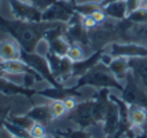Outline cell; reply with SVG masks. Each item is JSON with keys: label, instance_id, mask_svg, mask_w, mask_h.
Listing matches in <instances>:
<instances>
[{"label": "cell", "instance_id": "6da1fadb", "mask_svg": "<svg viewBox=\"0 0 147 138\" xmlns=\"http://www.w3.org/2000/svg\"><path fill=\"white\" fill-rule=\"evenodd\" d=\"M62 22H28L21 20H6L0 17V28L4 29L8 35H11L17 43H18L22 51L33 53L36 51L37 44L44 39L45 33L50 29L58 27Z\"/></svg>", "mask_w": 147, "mask_h": 138}, {"label": "cell", "instance_id": "7a4b0ae2", "mask_svg": "<svg viewBox=\"0 0 147 138\" xmlns=\"http://www.w3.org/2000/svg\"><path fill=\"white\" fill-rule=\"evenodd\" d=\"M84 86H91L95 88H117L120 92H122L124 86L120 83V80H117L114 77V75L110 72L109 66L103 65V64H96L92 69H90L88 72L80 76L77 79V83L74 87V90H78L80 87Z\"/></svg>", "mask_w": 147, "mask_h": 138}, {"label": "cell", "instance_id": "3957f363", "mask_svg": "<svg viewBox=\"0 0 147 138\" xmlns=\"http://www.w3.org/2000/svg\"><path fill=\"white\" fill-rule=\"evenodd\" d=\"M21 59L25 61L28 65L33 68L36 72L43 77L44 82H47L50 86L52 87H57V88H65V86L62 83H59L54 73H52L51 68H50V64H48V59L45 58V55H41V54L36 53H26V51H22V55H21Z\"/></svg>", "mask_w": 147, "mask_h": 138}, {"label": "cell", "instance_id": "277c9868", "mask_svg": "<svg viewBox=\"0 0 147 138\" xmlns=\"http://www.w3.org/2000/svg\"><path fill=\"white\" fill-rule=\"evenodd\" d=\"M74 8H73V0L70 1H62L57 0L54 4L47 7L41 13V21L44 22H62V24H69L71 17L74 15Z\"/></svg>", "mask_w": 147, "mask_h": 138}, {"label": "cell", "instance_id": "5b68a950", "mask_svg": "<svg viewBox=\"0 0 147 138\" xmlns=\"http://www.w3.org/2000/svg\"><path fill=\"white\" fill-rule=\"evenodd\" d=\"M107 53L115 58V57H125V58H146L147 57V46L140 43H118L113 41L109 46L105 47Z\"/></svg>", "mask_w": 147, "mask_h": 138}, {"label": "cell", "instance_id": "8992f818", "mask_svg": "<svg viewBox=\"0 0 147 138\" xmlns=\"http://www.w3.org/2000/svg\"><path fill=\"white\" fill-rule=\"evenodd\" d=\"M14 18L28 22H40L41 21V10L33 3L26 0H7Z\"/></svg>", "mask_w": 147, "mask_h": 138}, {"label": "cell", "instance_id": "52a82bcc", "mask_svg": "<svg viewBox=\"0 0 147 138\" xmlns=\"http://www.w3.org/2000/svg\"><path fill=\"white\" fill-rule=\"evenodd\" d=\"M94 98L83 101L81 104H77V106L71 112H69V118L74 124L78 126V128H88L91 126H95L96 122L94 119Z\"/></svg>", "mask_w": 147, "mask_h": 138}, {"label": "cell", "instance_id": "ba28073f", "mask_svg": "<svg viewBox=\"0 0 147 138\" xmlns=\"http://www.w3.org/2000/svg\"><path fill=\"white\" fill-rule=\"evenodd\" d=\"M0 72H3L4 75H33L38 82L43 80V77L22 59L1 61L0 62Z\"/></svg>", "mask_w": 147, "mask_h": 138}, {"label": "cell", "instance_id": "9c48e42d", "mask_svg": "<svg viewBox=\"0 0 147 138\" xmlns=\"http://www.w3.org/2000/svg\"><path fill=\"white\" fill-rule=\"evenodd\" d=\"M121 123V118H120V111L118 106L110 99L109 105H107V112L103 120V137L105 138H111L114 135Z\"/></svg>", "mask_w": 147, "mask_h": 138}, {"label": "cell", "instance_id": "30bf717a", "mask_svg": "<svg viewBox=\"0 0 147 138\" xmlns=\"http://www.w3.org/2000/svg\"><path fill=\"white\" fill-rule=\"evenodd\" d=\"M103 50H98V51H94L92 55L87 57V58L81 59L78 62H73V69H71V77H80L85 73L88 72L90 69H92L96 64H99L100 61V57H102Z\"/></svg>", "mask_w": 147, "mask_h": 138}, {"label": "cell", "instance_id": "8fae6325", "mask_svg": "<svg viewBox=\"0 0 147 138\" xmlns=\"http://www.w3.org/2000/svg\"><path fill=\"white\" fill-rule=\"evenodd\" d=\"M21 55H22V48L14 39L0 41V62L11 61V59H21Z\"/></svg>", "mask_w": 147, "mask_h": 138}, {"label": "cell", "instance_id": "7c38bea8", "mask_svg": "<svg viewBox=\"0 0 147 138\" xmlns=\"http://www.w3.org/2000/svg\"><path fill=\"white\" fill-rule=\"evenodd\" d=\"M129 66L138 83L147 90V57L146 58H129Z\"/></svg>", "mask_w": 147, "mask_h": 138}, {"label": "cell", "instance_id": "4fadbf2b", "mask_svg": "<svg viewBox=\"0 0 147 138\" xmlns=\"http://www.w3.org/2000/svg\"><path fill=\"white\" fill-rule=\"evenodd\" d=\"M103 11L110 20L115 21H122L127 18V1L125 0H118V1H113L106 6H103Z\"/></svg>", "mask_w": 147, "mask_h": 138}, {"label": "cell", "instance_id": "5bb4252c", "mask_svg": "<svg viewBox=\"0 0 147 138\" xmlns=\"http://www.w3.org/2000/svg\"><path fill=\"white\" fill-rule=\"evenodd\" d=\"M110 72L114 75V77L117 80H125L128 71L131 69L129 66V58L125 57H115L111 59V62L109 64Z\"/></svg>", "mask_w": 147, "mask_h": 138}, {"label": "cell", "instance_id": "9a60e30c", "mask_svg": "<svg viewBox=\"0 0 147 138\" xmlns=\"http://www.w3.org/2000/svg\"><path fill=\"white\" fill-rule=\"evenodd\" d=\"M26 116H29V118L33 119L37 123H41L43 126L50 124L52 120H54V118H52V115H51V111H50V105L33 106L32 109L26 113Z\"/></svg>", "mask_w": 147, "mask_h": 138}, {"label": "cell", "instance_id": "2e32d148", "mask_svg": "<svg viewBox=\"0 0 147 138\" xmlns=\"http://www.w3.org/2000/svg\"><path fill=\"white\" fill-rule=\"evenodd\" d=\"M128 120L131 126H143L147 123V109L140 105H129Z\"/></svg>", "mask_w": 147, "mask_h": 138}, {"label": "cell", "instance_id": "e0dca14e", "mask_svg": "<svg viewBox=\"0 0 147 138\" xmlns=\"http://www.w3.org/2000/svg\"><path fill=\"white\" fill-rule=\"evenodd\" d=\"M73 8L74 11L80 15H91L98 10H103V4L100 1H84V3H74L73 1Z\"/></svg>", "mask_w": 147, "mask_h": 138}, {"label": "cell", "instance_id": "ac0fdd59", "mask_svg": "<svg viewBox=\"0 0 147 138\" xmlns=\"http://www.w3.org/2000/svg\"><path fill=\"white\" fill-rule=\"evenodd\" d=\"M3 126H4V130H6L11 137L14 138H30L29 137V133L24 130L22 127H19V126L14 124L13 122H10V120H7L4 119L3 120Z\"/></svg>", "mask_w": 147, "mask_h": 138}, {"label": "cell", "instance_id": "d6986e66", "mask_svg": "<svg viewBox=\"0 0 147 138\" xmlns=\"http://www.w3.org/2000/svg\"><path fill=\"white\" fill-rule=\"evenodd\" d=\"M55 133L65 138H92L84 128H77V130H74V128H65V130H57Z\"/></svg>", "mask_w": 147, "mask_h": 138}, {"label": "cell", "instance_id": "ffe728a7", "mask_svg": "<svg viewBox=\"0 0 147 138\" xmlns=\"http://www.w3.org/2000/svg\"><path fill=\"white\" fill-rule=\"evenodd\" d=\"M7 120H10V122H13L14 124L19 126V127H22L24 130H26V131H29L30 128H32V126L36 123L33 119H30L29 116H15V115H13V116H8V119Z\"/></svg>", "mask_w": 147, "mask_h": 138}, {"label": "cell", "instance_id": "44dd1931", "mask_svg": "<svg viewBox=\"0 0 147 138\" xmlns=\"http://www.w3.org/2000/svg\"><path fill=\"white\" fill-rule=\"evenodd\" d=\"M50 111H51V115H52V118H54V120L62 118V116H65L67 113V109H66V106H65L62 99L52 101L51 104H50Z\"/></svg>", "mask_w": 147, "mask_h": 138}, {"label": "cell", "instance_id": "7402d4cb", "mask_svg": "<svg viewBox=\"0 0 147 138\" xmlns=\"http://www.w3.org/2000/svg\"><path fill=\"white\" fill-rule=\"evenodd\" d=\"M67 57L73 61V62H78L84 59V48L80 44H71L69 47V51H67Z\"/></svg>", "mask_w": 147, "mask_h": 138}, {"label": "cell", "instance_id": "603a6c76", "mask_svg": "<svg viewBox=\"0 0 147 138\" xmlns=\"http://www.w3.org/2000/svg\"><path fill=\"white\" fill-rule=\"evenodd\" d=\"M28 133H29V137L30 138H41L45 135V128L41 123H37V122H36Z\"/></svg>", "mask_w": 147, "mask_h": 138}, {"label": "cell", "instance_id": "cb8c5ba5", "mask_svg": "<svg viewBox=\"0 0 147 138\" xmlns=\"http://www.w3.org/2000/svg\"><path fill=\"white\" fill-rule=\"evenodd\" d=\"M81 24H83V27L87 29V31H91V29H94V28L98 25V22H96L91 15H83V18H81Z\"/></svg>", "mask_w": 147, "mask_h": 138}, {"label": "cell", "instance_id": "d4e9b609", "mask_svg": "<svg viewBox=\"0 0 147 138\" xmlns=\"http://www.w3.org/2000/svg\"><path fill=\"white\" fill-rule=\"evenodd\" d=\"M125 1H127V13H128V15L140 8L142 0H125Z\"/></svg>", "mask_w": 147, "mask_h": 138}, {"label": "cell", "instance_id": "484cf974", "mask_svg": "<svg viewBox=\"0 0 147 138\" xmlns=\"http://www.w3.org/2000/svg\"><path fill=\"white\" fill-rule=\"evenodd\" d=\"M62 101H63V104H65V106H66L67 112H71L77 106L76 97H73V95H67V97H66V98H63Z\"/></svg>", "mask_w": 147, "mask_h": 138}, {"label": "cell", "instance_id": "4316f807", "mask_svg": "<svg viewBox=\"0 0 147 138\" xmlns=\"http://www.w3.org/2000/svg\"><path fill=\"white\" fill-rule=\"evenodd\" d=\"M91 17H92L98 24H102V22H105V21L109 20V17L106 15V13H105L103 10H98V11H95V13H92L91 14Z\"/></svg>", "mask_w": 147, "mask_h": 138}, {"label": "cell", "instance_id": "83f0119b", "mask_svg": "<svg viewBox=\"0 0 147 138\" xmlns=\"http://www.w3.org/2000/svg\"><path fill=\"white\" fill-rule=\"evenodd\" d=\"M140 8H147V0H142L140 1Z\"/></svg>", "mask_w": 147, "mask_h": 138}, {"label": "cell", "instance_id": "f1b7e54d", "mask_svg": "<svg viewBox=\"0 0 147 138\" xmlns=\"http://www.w3.org/2000/svg\"><path fill=\"white\" fill-rule=\"evenodd\" d=\"M113 1H118V0H105V1H102L103 6H106V4H109V3H113Z\"/></svg>", "mask_w": 147, "mask_h": 138}, {"label": "cell", "instance_id": "f546056e", "mask_svg": "<svg viewBox=\"0 0 147 138\" xmlns=\"http://www.w3.org/2000/svg\"><path fill=\"white\" fill-rule=\"evenodd\" d=\"M3 120H4V119H0V134H1V131H3L1 128L4 127V126H3Z\"/></svg>", "mask_w": 147, "mask_h": 138}, {"label": "cell", "instance_id": "4dcf8cb0", "mask_svg": "<svg viewBox=\"0 0 147 138\" xmlns=\"http://www.w3.org/2000/svg\"><path fill=\"white\" fill-rule=\"evenodd\" d=\"M54 138H65V137H62V135H59V134H57V133H54Z\"/></svg>", "mask_w": 147, "mask_h": 138}, {"label": "cell", "instance_id": "1f68e13d", "mask_svg": "<svg viewBox=\"0 0 147 138\" xmlns=\"http://www.w3.org/2000/svg\"><path fill=\"white\" fill-rule=\"evenodd\" d=\"M136 138H147L146 134H142V135H139V137H136Z\"/></svg>", "mask_w": 147, "mask_h": 138}, {"label": "cell", "instance_id": "d6a6232c", "mask_svg": "<svg viewBox=\"0 0 147 138\" xmlns=\"http://www.w3.org/2000/svg\"><path fill=\"white\" fill-rule=\"evenodd\" d=\"M41 138H54V135H47V134H45L44 137H41Z\"/></svg>", "mask_w": 147, "mask_h": 138}, {"label": "cell", "instance_id": "836d02e7", "mask_svg": "<svg viewBox=\"0 0 147 138\" xmlns=\"http://www.w3.org/2000/svg\"><path fill=\"white\" fill-rule=\"evenodd\" d=\"M120 138H128V135H127V134H124V135H121Z\"/></svg>", "mask_w": 147, "mask_h": 138}, {"label": "cell", "instance_id": "e575fe53", "mask_svg": "<svg viewBox=\"0 0 147 138\" xmlns=\"http://www.w3.org/2000/svg\"><path fill=\"white\" fill-rule=\"evenodd\" d=\"M62 1H70V0H62Z\"/></svg>", "mask_w": 147, "mask_h": 138}, {"label": "cell", "instance_id": "d590c367", "mask_svg": "<svg viewBox=\"0 0 147 138\" xmlns=\"http://www.w3.org/2000/svg\"><path fill=\"white\" fill-rule=\"evenodd\" d=\"M99 1H100V3H102V1H105V0H99Z\"/></svg>", "mask_w": 147, "mask_h": 138}, {"label": "cell", "instance_id": "8d00e7d4", "mask_svg": "<svg viewBox=\"0 0 147 138\" xmlns=\"http://www.w3.org/2000/svg\"><path fill=\"white\" fill-rule=\"evenodd\" d=\"M146 135H147V134H146Z\"/></svg>", "mask_w": 147, "mask_h": 138}]
</instances>
